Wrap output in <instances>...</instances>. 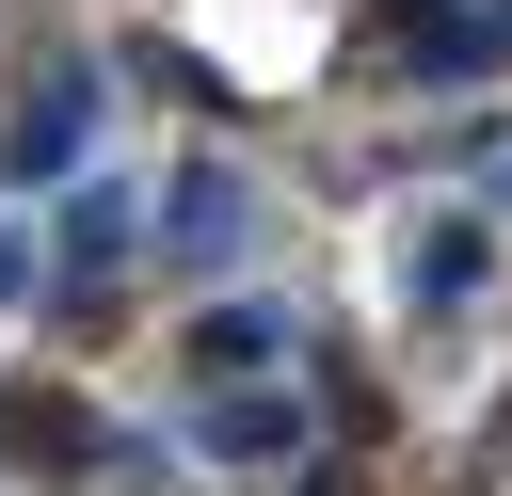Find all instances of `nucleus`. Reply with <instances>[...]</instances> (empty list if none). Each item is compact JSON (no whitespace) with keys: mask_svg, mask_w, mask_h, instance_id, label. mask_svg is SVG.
Instances as JSON below:
<instances>
[{"mask_svg":"<svg viewBox=\"0 0 512 496\" xmlns=\"http://www.w3.org/2000/svg\"><path fill=\"white\" fill-rule=\"evenodd\" d=\"M256 240V208H240V176H176L160 192V256H192V272H224Z\"/></svg>","mask_w":512,"mask_h":496,"instance_id":"4","label":"nucleus"},{"mask_svg":"<svg viewBox=\"0 0 512 496\" xmlns=\"http://www.w3.org/2000/svg\"><path fill=\"white\" fill-rule=\"evenodd\" d=\"M0 448H16V464H48V480L112 464V432L80 416V384H16V400H0Z\"/></svg>","mask_w":512,"mask_h":496,"instance_id":"3","label":"nucleus"},{"mask_svg":"<svg viewBox=\"0 0 512 496\" xmlns=\"http://www.w3.org/2000/svg\"><path fill=\"white\" fill-rule=\"evenodd\" d=\"M80 112H96V80H80V64H48V80H32V112L0 128V192H64V160H80Z\"/></svg>","mask_w":512,"mask_h":496,"instance_id":"1","label":"nucleus"},{"mask_svg":"<svg viewBox=\"0 0 512 496\" xmlns=\"http://www.w3.org/2000/svg\"><path fill=\"white\" fill-rule=\"evenodd\" d=\"M288 352H304L288 304H208V320H192V368H208V384H224V368H288Z\"/></svg>","mask_w":512,"mask_h":496,"instance_id":"5","label":"nucleus"},{"mask_svg":"<svg viewBox=\"0 0 512 496\" xmlns=\"http://www.w3.org/2000/svg\"><path fill=\"white\" fill-rule=\"evenodd\" d=\"M128 240H144V208H128V192H80V208H64V256H80V272H112Z\"/></svg>","mask_w":512,"mask_h":496,"instance_id":"7","label":"nucleus"},{"mask_svg":"<svg viewBox=\"0 0 512 496\" xmlns=\"http://www.w3.org/2000/svg\"><path fill=\"white\" fill-rule=\"evenodd\" d=\"M496 208H512V160H496Z\"/></svg>","mask_w":512,"mask_h":496,"instance_id":"9","label":"nucleus"},{"mask_svg":"<svg viewBox=\"0 0 512 496\" xmlns=\"http://www.w3.org/2000/svg\"><path fill=\"white\" fill-rule=\"evenodd\" d=\"M192 432H208L224 464H288V448H304V400H288L272 368H224V400H208Z\"/></svg>","mask_w":512,"mask_h":496,"instance_id":"2","label":"nucleus"},{"mask_svg":"<svg viewBox=\"0 0 512 496\" xmlns=\"http://www.w3.org/2000/svg\"><path fill=\"white\" fill-rule=\"evenodd\" d=\"M480 272H496V224H432L416 240V304H480Z\"/></svg>","mask_w":512,"mask_h":496,"instance_id":"6","label":"nucleus"},{"mask_svg":"<svg viewBox=\"0 0 512 496\" xmlns=\"http://www.w3.org/2000/svg\"><path fill=\"white\" fill-rule=\"evenodd\" d=\"M32 272H48V256H32V240H0V304H16V288H32Z\"/></svg>","mask_w":512,"mask_h":496,"instance_id":"8","label":"nucleus"}]
</instances>
